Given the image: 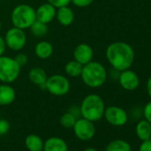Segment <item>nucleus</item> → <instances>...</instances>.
<instances>
[{
  "instance_id": "obj_31",
  "label": "nucleus",
  "mask_w": 151,
  "mask_h": 151,
  "mask_svg": "<svg viewBox=\"0 0 151 151\" xmlns=\"http://www.w3.org/2000/svg\"><path fill=\"white\" fill-rule=\"evenodd\" d=\"M146 89H147V93L148 96H149L150 99H151V76L148 78V79H147V81Z\"/></svg>"
},
{
  "instance_id": "obj_27",
  "label": "nucleus",
  "mask_w": 151,
  "mask_h": 151,
  "mask_svg": "<svg viewBox=\"0 0 151 151\" xmlns=\"http://www.w3.org/2000/svg\"><path fill=\"white\" fill-rule=\"evenodd\" d=\"M10 129V124L7 120L0 117V135H5Z\"/></svg>"
},
{
  "instance_id": "obj_13",
  "label": "nucleus",
  "mask_w": 151,
  "mask_h": 151,
  "mask_svg": "<svg viewBox=\"0 0 151 151\" xmlns=\"http://www.w3.org/2000/svg\"><path fill=\"white\" fill-rule=\"evenodd\" d=\"M28 77L31 83L45 90V83H46L48 76L44 68L40 67L32 68L28 74Z\"/></svg>"
},
{
  "instance_id": "obj_16",
  "label": "nucleus",
  "mask_w": 151,
  "mask_h": 151,
  "mask_svg": "<svg viewBox=\"0 0 151 151\" xmlns=\"http://www.w3.org/2000/svg\"><path fill=\"white\" fill-rule=\"evenodd\" d=\"M66 141L60 137H51L44 141L43 151H68Z\"/></svg>"
},
{
  "instance_id": "obj_24",
  "label": "nucleus",
  "mask_w": 151,
  "mask_h": 151,
  "mask_svg": "<svg viewBox=\"0 0 151 151\" xmlns=\"http://www.w3.org/2000/svg\"><path fill=\"white\" fill-rule=\"evenodd\" d=\"M14 60H16V62L19 64V66L21 68L25 67L28 64V62H29V57L25 53H23V52L17 53L15 55V57H14Z\"/></svg>"
},
{
  "instance_id": "obj_8",
  "label": "nucleus",
  "mask_w": 151,
  "mask_h": 151,
  "mask_svg": "<svg viewBox=\"0 0 151 151\" xmlns=\"http://www.w3.org/2000/svg\"><path fill=\"white\" fill-rule=\"evenodd\" d=\"M74 133L78 139L83 141L92 139L96 132L93 122L84 117H78L73 126Z\"/></svg>"
},
{
  "instance_id": "obj_9",
  "label": "nucleus",
  "mask_w": 151,
  "mask_h": 151,
  "mask_svg": "<svg viewBox=\"0 0 151 151\" xmlns=\"http://www.w3.org/2000/svg\"><path fill=\"white\" fill-rule=\"evenodd\" d=\"M103 116L107 122L113 126H124L128 122L127 112L118 106H109L106 108Z\"/></svg>"
},
{
  "instance_id": "obj_5",
  "label": "nucleus",
  "mask_w": 151,
  "mask_h": 151,
  "mask_svg": "<svg viewBox=\"0 0 151 151\" xmlns=\"http://www.w3.org/2000/svg\"><path fill=\"white\" fill-rule=\"evenodd\" d=\"M22 68L14 58L10 56H0V82L12 84L15 82L21 74Z\"/></svg>"
},
{
  "instance_id": "obj_14",
  "label": "nucleus",
  "mask_w": 151,
  "mask_h": 151,
  "mask_svg": "<svg viewBox=\"0 0 151 151\" xmlns=\"http://www.w3.org/2000/svg\"><path fill=\"white\" fill-rule=\"evenodd\" d=\"M16 98L15 89L10 84L0 85V106H8L12 104Z\"/></svg>"
},
{
  "instance_id": "obj_30",
  "label": "nucleus",
  "mask_w": 151,
  "mask_h": 151,
  "mask_svg": "<svg viewBox=\"0 0 151 151\" xmlns=\"http://www.w3.org/2000/svg\"><path fill=\"white\" fill-rule=\"evenodd\" d=\"M6 48H7V47H6V45L4 37L0 36V56L4 55V53H5Z\"/></svg>"
},
{
  "instance_id": "obj_4",
  "label": "nucleus",
  "mask_w": 151,
  "mask_h": 151,
  "mask_svg": "<svg viewBox=\"0 0 151 151\" xmlns=\"http://www.w3.org/2000/svg\"><path fill=\"white\" fill-rule=\"evenodd\" d=\"M36 20V9L27 4L16 6L11 13V22L13 27L23 30L29 29Z\"/></svg>"
},
{
  "instance_id": "obj_34",
  "label": "nucleus",
  "mask_w": 151,
  "mask_h": 151,
  "mask_svg": "<svg viewBox=\"0 0 151 151\" xmlns=\"http://www.w3.org/2000/svg\"><path fill=\"white\" fill-rule=\"evenodd\" d=\"M0 117H1V110H0Z\"/></svg>"
},
{
  "instance_id": "obj_6",
  "label": "nucleus",
  "mask_w": 151,
  "mask_h": 151,
  "mask_svg": "<svg viewBox=\"0 0 151 151\" xmlns=\"http://www.w3.org/2000/svg\"><path fill=\"white\" fill-rule=\"evenodd\" d=\"M70 81L64 75L53 74L47 78L45 90L54 96H64L70 91Z\"/></svg>"
},
{
  "instance_id": "obj_26",
  "label": "nucleus",
  "mask_w": 151,
  "mask_h": 151,
  "mask_svg": "<svg viewBox=\"0 0 151 151\" xmlns=\"http://www.w3.org/2000/svg\"><path fill=\"white\" fill-rule=\"evenodd\" d=\"M94 2V0H71V3L77 7L85 8L91 6Z\"/></svg>"
},
{
  "instance_id": "obj_20",
  "label": "nucleus",
  "mask_w": 151,
  "mask_h": 151,
  "mask_svg": "<svg viewBox=\"0 0 151 151\" xmlns=\"http://www.w3.org/2000/svg\"><path fill=\"white\" fill-rule=\"evenodd\" d=\"M65 73L70 78H78L81 76L83 65L75 60L74 59L67 62L65 65Z\"/></svg>"
},
{
  "instance_id": "obj_22",
  "label": "nucleus",
  "mask_w": 151,
  "mask_h": 151,
  "mask_svg": "<svg viewBox=\"0 0 151 151\" xmlns=\"http://www.w3.org/2000/svg\"><path fill=\"white\" fill-rule=\"evenodd\" d=\"M29 29L31 34L35 37H43L48 32V25L36 20L33 22V24L29 27Z\"/></svg>"
},
{
  "instance_id": "obj_19",
  "label": "nucleus",
  "mask_w": 151,
  "mask_h": 151,
  "mask_svg": "<svg viewBox=\"0 0 151 151\" xmlns=\"http://www.w3.org/2000/svg\"><path fill=\"white\" fill-rule=\"evenodd\" d=\"M25 146L29 151H43L44 140L37 134H29L25 139Z\"/></svg>"
},
{
  "instance_id": "obj_25",
  "label": "nucleus",
  "mask_w": 151,
  "mask_h": 151,
  "mask_svg": "<svg viewBox=\"0 0 151 151\" xmlns=\"http://www.w3.org/2000/svg\"><path fill=\"white\" fill-rule=\"evenodd\" d=\"M47 3L53 6L55 8H60L62 6H67L71 4V0H46Z\"/></svg>"
},
{
  "instance_id": "obj_17",
  "label": "nucleus",
  "mask_w": 151,
  "mask_h": 151,
  "mask_svg": "<svg viewBox=\"0 0 151 151\" xmlns=\"http://www.w3.org/2000/svg\"><path fill=\"white\" fill-rule=\"evenodd\" d=\"M53 53V45L47 40L39 41L35 46V54L40 60H47Z\"/></svg>"
},
{
  "instance_id": "obj_18",
  "label": "nucleus",
  "mask_w": 151,
  "mask_h": 151,
  "mask_svg": "<svg viewBox=\"0 0 151 151\" xmlns=\"http://www.w3.org/2000/svg\"><path fill=\"white\" fill-rule=\"evenodd\" d=\"M135 132L141 141L151 139V124L146 119L139 121L135 127Z\"/></svg>"
},
{
  "instance_id": "obj_23",
  "label": "nucleus",
  "mask_w": 151,
  "mask_h": 151,
  "mask_svg": "<svg viewBox=\"0 0 151 151\" xmlns=\"http://www.w3.org/2000/svg\"><path fill=\"white\" fill-rule=\"evenodd\" d=\"M78 117L74 116L72 113H70L69 111L65 112L64 114H62L60 117V124L62 127L67 128V129H70L73 128L76 121H77Z\"/></svg>"
},
{
  "instance_id": "obj_15",
  "label": "nucleus",
  "mask_w": 151,
  "mask_h": 151,
  "mask_svg": "<svg viewBox=\"0 0 151 151\" xmlns=\"http://www.w3.org/2000/svg\"><path fill=\"white\" fill-rule=\"evenodd\" d=\"M58 22L64 27L70 26L75 21V13L68 6L57 8L56 17Z\"/></svg>"
},
{
  "instance_id": "obj_7",
  "label": "nucleus",
  "mask_w": 151,
  "mask_h": 151,
  "mask_svg": "<svg viewBox=\"0 0 151 151\" xmlns=\"http://www.w3.org/2000/svg\"><path fill=\"white\" fill-rule=\"evenodd\" d=\"M6 47L14 52L22 51L27 43V36L23 29L12 27L10 28L4 37Z\"/></svg>"
},
{
  "instance_id": "obj_12",
  "label": "nucleus",
  "mask_w": 151,
  "mask_h": 151,
  "mask_svg": "<svg viewBox=\"0 0 151 151\" xmlns=\"http://www.w3.org/2000/svg\"><path fill=\"white\" fill-rule=\"evenodd\" d=\"M56 11H57V8H55L51 4L47 2L44 3L36 9L37 21L48 25L55 19Z\"/></svg>"
},
{
  "instance_id": "obj_21",
  "label": "nucleus",
  "mask_w": 151,
  "mask_h": 151,
  "mask_svg": "<svg viewBox=\"0 0 151 151\" xmlns=\"http://www.w3.org/2000/svg\"><path fill=\"white\" fill-rule=\"evenodd\" d=\"M105 151H132V147L126 140L117 139L111 140L106 146Z\"/></svg>"
},
{
  "instance_id": "obj_29",
  "label": "nucleus",
  "mask_w": 151,
  "mask_h": 151,
  "mask_svg": "<svg viewBox=\"0 0 151 151\" xmlns=\"http://www.w3.org/2000/svg\"><path fill=\"white\" fill-rule=\"evenodd\" d=\"M139 151H151V139L142 141L139 147Z\"/></svg>"
},
{
  "instance_id": "obj_1",
  "label": "nucleus",
  "mask_w": 151,
  "mask_h": 151,
  "mask_svg": "<svg viewBox=\"0 0 151 151\" xmlns=\"http://www.w3.org/2000/svg\"><path fill=\"white\" fill-rule=\"evenodd\" d=\"M106 58L114 69L121 72L132 66L135 60V52L130 44L116 41L107 47Z\"/></svg>"
},
{
  "instance_id": "obj_2",
  "label": "nucleus",
  "mask_w": 151,
  "mask_h": 151,
  "mask_svg": "<svg viewBox=\"0 0 151 151\" xmlns=\"http://www.w3.org/2000/svg\"><path fill=\"white\" fill-rule=\"evenodd\" d=\"M80 78L83 83L90 88L101 87L108 79V71L99 61L92 60L83 66Z\"/></svg>"
},
{
  "instance_id": "obj_3",
  "label": "nucleus",
  "mask_w": 151,
  "mask_h": 151,
  "mask_svg": "<svg viewBox=\"0 0 151 151\" xmlns=\"http://www.w3.org/2000/svg\"><path fill=\"white\" fill-rule=\"evenodd\" d=\"M79 109L82 117L94 123L103 117L106 107L103 99L100 95L91 93L83 99Z\"/></svg>"
},
{
  "instance_id": "obj_10",
  "label": "nucleus",
  "mask_w": 151,
  "mask_h": 151,
  "mask_svg": "<svg viewBox=\"0 0 151 151\" xmlns=\"http://www.w3.org/2000/svg\"><path fill=\"white\" fill-rule=\"evenodd\" d=\"M117 80L120 86L124 90L129 92L136 90L139 86V78L138 74L130 68L121 71Z\"/></svg>"
},
{
  "instance_id": "obj_28",
  "label": "nucleus",
  "mask_w": 151,
  "mask_h": 151,
  "mask_svg": "<svg viewBox=\"0 0 151 151\" xmlns=\"http://www.w3.org/2000/svg\"><path fill=\"white\" fill-rule=\"evenodd\" d=\"M143 116L144 119L151 124V101H148L143 108Z\"/></svg>"
},
{
  "instance_id": "obj_32",
  "label": "nucleus",
  "mask_w": 151,
  "mask_h": 151,
  "mask_svg": "<svg viewBox=\"0 0 151 151\" xmlns=\"http://www.w3.org/2000/svg\"><path fill=\"white\" fill-rule=\"evenodd\" d=\"M83 151H98V150L96 148H94V147H86Z\"/></svg>"
},
{
  "instance_id": "obj_11",
  "label": "nucleus",
  "mask_w": 151,
  "mask_h": 151,
  "mask_svg": "<svg viewBox=\"0 0 151 151\" xmlns=\"http://www.w3.org/2000/svg\"><path fill=\"white\" fill-rule=\"evenodd\" d=\"M93 56L94 52L93 47L86 43H81L75 47L73 52L74 60L82 64L83 66L93 60Z\"/></svg>"
},
{
  "instance_id": "obj_33",
  "label": "nucleus",
  "mask_w": 151,
  "mask_h": 151,
  "mask_svg": "<svg viewBox=\"0 0 151 151\" xmlns=\"http://www.w3.org/2000/svg\"><path fill=\"white\" fill-rule=\"evenodd\" d=\"M1 30H2V22L0 21V32H1Z\"/></svg>"
}]
</instances>
